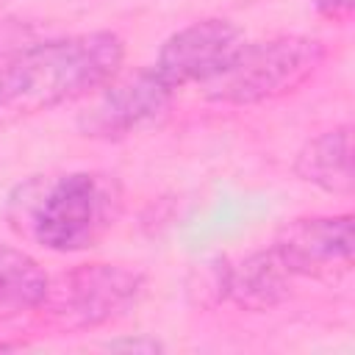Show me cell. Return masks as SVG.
I'll use <instances>...</instances> for the list:
<instances>
[{
  "instance_id": "8fae6325",
  "label": "cell",
  "mask_w": 355,
  "mask_h": 355,
  "mask_svg": "<svg viewBox=\"0 0 355 355\" xmlns=\"http://www.w3.org/2000/svg\"><path fill=\"white\" fill-rule=\"evenodd\" d=\"M316 3V11L319 17L330 19V22H347L352 17V8H355V0H313Z\"/></svg>"
},
{
  "instance_id": "30bf717a",
  "label": "cell",
  "mask_w": 355,
  "mask_h": 355,
  "mask_svg": "<svg viewBox=\"0 0 355 355\" xmlns=\"http://www.w3.org/2000/svg\"><path fill=\"white\" fill-rule=\"evenodd\" d=\"M50 277L25 250L0 244V319H14L42 308Z\"/></svg>"
},
{
  "instance_id": "3957f363",
  "label": "cell",
  "mask_w": 355,
  "mask_h": 355,
  "mask_svg": "<svg viewBox=\"0 0 355 355\" xmlns=\"http://www.w3.org/2000/svg\"><path fill=\"white\" fill-rule=\"evenodd\" d=\"M327 47L302 33L244 42L230 67L205 86V94L227 105H258L302 89L324 64Z\"/></svg>"
},
{
  "instance_id": "5b68a950",
  "label": "cell",
  "mask_w": 355,
  "mask_h": 355,
  "mask_svg": "<svg viewBox=\"0 0 355 355\" xmlns=\"http://www.w3.org/2000/svg\"><path fill=\"white\" fill-rule=\"evenodd\" d=\"M291 277L338 280L352 269L355 252V216H297L286 222L269 247Z\"/></svg>"
},
{
  "instance_id": "6da1fadb",
  "label": "cell",
  "mask_w": 355,
  "mask_h": 355,
  "mask_svg": "<svg viewBox=\"0 0 355 355\" xmlns=\"http://www.w3.org/2000/svg\"><path fill=\"white\" fill-rule=\"evenodd\" d=\"M125 61V42L111 31L75 33L22 47L0 69V105L33 114L97 94Z\"/></svg>"
},
{
  "instance_id": "277c9868",
  "label": "cell",
  "mask_w": 355,
  "mask_h": 355,
  "mask_svg": "<svg viewBox=\"0 0 355 355\" xmlns=\"http://www.w3.org/2000/svg\"><path fill=\"white\" fill-rule=\"evenodd\" d=\"M144 294V275L122 263H80L47 286L42 308L69 330H89L125 316Z\"/></svg>"
},
{
  "instance_id": "52a82bcc",
  "label": "cell",
  "mask_w": 355,
  "mask_h": 355,
  "mask_svg": "<svg viewBox=\"0 0 355 355\" xmlns=\"http://www.w3.org/2000/svg\"><path fill=\"white\" fill-rule=\"evenodd\" d=\"M244 33L239 25L222 17L197 19L180 31H175L158 50L155 72L175 89L189 83L208 86L216 80L230 61L244 47Z\"/></svg>"
},
{
  "instance_id": "ba28073f",
  "label": "cell",
  "mask_w": 355,
  "mask_h": 355,
  "mask_svg": "<svg viewBox=\"0 0 355 355\" xmlns=\"http://www.w3.org/2000/svg\"><path fill=\"white\" fill-rule=\"evenodd\" d=\"M200 302H233L236 308L261 313L277 308L291 294V275L283 269L272 250H258L236 263L211 261L197 272Z\"/></svg>"
},
{
  "instance_id": "8992f818",
  "label": "cell",
  "mask_w": 355,
  "mask_h": 355,
  "mask_svg": "<svg viewBox=\"0 0 355 355\" xmlns=\"http://www.w3.org/2000/svg\"><path fill=\"white\" fill-rule=\"evenodd\" d=\"M175 86H169L155 67L139 69L128 78H114L103 86L94 103L78 116V130L89 139L119 141L155 125L172 105Z\"/></svg>"
},
{
  "instance_id": "7c38bea8",
  "label": "cell",
  "mask_w": 355,
  "mask_h": 355,
  "mask_svg": "<svg viewBox=\"0 0 355 355\" xmlns=\"http://www.w3.org/2000/svg\"><path fill=\"white\" fill-rule=\"evenodd\" d=\"M108 349H133V352H158L164 349L155 338H122V341H111Z\"/></svg>"
},
{
  "instance_id": "9c48e42d",
  "label": "cell",
  "mask_w": 355,
  "mask_h": 355,
  "mask_svg": "<svg viewBox=\"0 0 355 355\" xmlns=\"http://www.w3.org/2000/svg\"><path fill=\"white\" fill-rule=\"evenodd\" d=\"M294 172L302 183H311L327 194H352V125H336L313 136L294 161Z\"/></svg>"
},
{
  "instance_id": "7a4b0ae2",
  "label": "cell",
  "mask_w": 355,
  "mask_h": 355,
  "mask_svg": "<svg viewBox=\"0 0 355 355\" xmlns=\"http://www.w3.org/2000/svg\"><path fill=\"white\" fill-rule=\"evenodd\" d=\"M119 183L100 172H67L50 180L28 205L31 239L50 252L92 250L119 219Z\"/></svg>"
}]
</instances>
